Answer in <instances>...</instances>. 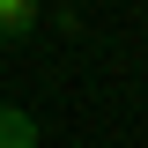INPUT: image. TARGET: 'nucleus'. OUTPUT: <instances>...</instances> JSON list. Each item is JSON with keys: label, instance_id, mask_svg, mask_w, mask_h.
<instances>
[{"label": "nucleus", "instance_id": "obj_1", "mask_svg": "<svg viewBox=\"0 0 148 148\" xmlns=\"http://www.w3.org/2000/svg\"><path fill=\"white\" fill-rule=\"evenodd\" d=\"M45 22V0H0V45H22Z\"/></svg>", "mask_w": 148, "mask_h": 148}, {"label": "nucleus", "instance_id": "obj_2", "mask_svg": "<svg viewBox=\"0 0 148 148\" xmlns=\"http://www.w3.org/2000/svg\"><path fill=\"white\" fill-rule=\"evenodd\" d=\"M0 148H37V126H30V111L0 104Z\"/></svg>", "mask_w": 148, "mask_h": 148}]
</instances>
